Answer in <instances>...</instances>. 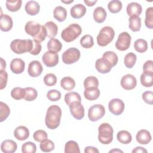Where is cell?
I'll use <instances>...</instances> for the list:
<instances>
[{
  "instance_id": "1",
  "label": "cell",
  "mask_w": 153,
  "mask_h": 153,
  "mask_svg": "<svg viewBox=\"0 0 153 153\" xmlns=\"http://www.w3.org/2000/svg\"><path fill=\"white\" fill-rule=\"evenodd\" d=\"M61 117V108L56 105L50 106L47 111L45 118V123L47 127L52 130L57 128L60 125Z\"/></svg>"
},
{
  "instance_id": "2",
  "label": "cell",
  "mask_w": 153,
  "mask_h": 153,
  "mask_svg": "<svg viewBox=\"0 0 153 153\" xmlns=\"http://www.w3.org/2000/svg\"><path fill=\"white\" fill-rule=\"evenodd\" d=\"M33 47V41L32 39H16L11 41L10 44L11 50L17 54H21L26 52H30Z\"/></svg>"
},
{
  "instance_id": "3",
  "label": "cell",
  "mask_w": 153,
  "mask_h": 153,
  "mask_svg": "<svg viewBox=\"0 0 153 153\" xmlns=\"http://www.w3.org/2000/svg\"><path fill=\"white\" fill-rule=\"evenodd\" d=\"M98 140L104 145L109 144L113 140V128L106 123H102L98 128Z\"/></svg>"
},
{
  "instance_id": "4",
  "label": "cell",
  "mask_w": 153,
  "mask_h": 153,
  "mask_svg": "<svg viewBox=\"0 0 153 153\" xmlns=\"http://www.w3.org/2000/svg\"><path fill=\"white\" fill-rule=\"evenodd\" d=\"M81 32V27L77 23H72L62 30L61 37L65 42H70L77 38Z\"/></svg>"
},
{
  "instance_id": "5",
  "label": "cell",
  "mask_w": 153,
  "mask_h": 153,
  "mask_svg": "<svg viewBox=\"0 0 153 153\" xmlns=\"http://www.w3.org/2000/svg\"><path fill=\"white\" fill-rule=\"evenodd\" d=\"M114 36L115 32L112 27L105 26L101 29L97 36V44L101 47H105L112 41Z\"/></svg>"
},
{
  "instance_id": "6",
  "label": "cell",
  "mask_w": 153,
  "mask_h": 153,
  "mask_svg": "<svg viewBox=\"0 0 153 153\" xmlns=\"http://www.w3.org/2000/svg\"><path fill=\"white\" fill-rule=\"evenodd\" d=\"M80 51L75 47L69 48L65 51L62 56V61L64 63L71 65L76 62L80 58Z\"/></svg>"
},
{
  "instance_id": "7",
  "label": "cell",
  "mask_w": 153,
  "mask_h": 153,
  "mask_svg": "<svg viewBox=\"0 0 153 153\" xmlns=\"http://www.w3.org/2000/svg\"><path fill=\"white\" fill-rule=\"evenodd\" d=\"M105 114L104 106L100 104H96L91 106L88 111V117L90 121H96L102 118Z\"/></svg>"
},
{
  "instance_id": "8",
  "label": "cell",
  "mask_w": 153,
  "mask_h": 153,
  "mask_svg": "<svg viewBox=\"0 0 153 153\" xmlns=\"http://www.w3.org/2000/svg\"><path fill=\"white\" fill-rule=\"evenodd\" d=\"M131 38L127 32H123L118 36L115 42V47L120 51L127 50L130 46Z\"/></svg>"
},
{
  "instance_id": "9",
  "label": "cell",
  "mask_w": 153,
  "mask_h": 153,
  "mask_svg": "<svg viewBox=\"0 0 153 153\" xmlns=\"http://www.w3.org/2000/svg\"><path fill=\"white\" fill-rule=\"evenodd\" d=\"M125 108V105L123 101L120 99H113L109 102L108 108L109 111L115 115H121Z\"/></svg>"
},
{
  "instance_id": "10",
  "label": "cell",
  "mask_w": 153,
  "mask_h": 153,
  "mask_svg": "<svg viewBox=\"0 0 153 153\" xmlns=\"http://www.w3.org/2000/svg\"><path fill=\"white\" fill-rule=\"evenodd\" d=\"M42 61L47 67H54L59 63V55L54 51H46L42 56Z\"/></svg>"
},
{
  "instance_id": "11",
  "label": "cell",
  "mask_w": 153,
  "mask_h": 153,
  "mask_svg": "<svg viewBox=\"0 0 153 153\" xmlns=\"http://www.w3.org/2000/svg\"><path fill=\"white\" fill-rule=\"evenodd\" d=\"M120 84L124 89L131 90L136 87L137 85V80L134 75L128 74L124 75L121 78Z\"/></svg>"
},
{
  "instance_id": "12",
  "label": "cell",
  "mask_w": 153,
  "mask_h": 153,
  "mask_svg": "<svg viewBox=\"0 0 153 153\" xmlns=\"http://www.w3.org/2000/svg\"><path fill=\"white\" fill-rule=\"evenodd\" d=\"M69 106L71 114L75 119L79 120L83 118L84 117V108L81 102H73Z\"/></svg>"
},
{
  "instance_id": "13",
  "label": "cell",
  "mask_w": 153,
  "mask_h": 153,
  "mask_svg": "<svg viewBox=\"0 0 153 153\" xmlns=\"http://www.w3.org/2000/svg\"><path fill=\"white\" fill-rule=\"evenodd\" d=\"M43 67L38 60H33L30 62L27 68L28 74L32 77H38L42 72Z\"/></svg>"
},
{
  "instance_id": "14",
  "label": "cell",
  "mask_w": 153,
  "mask_h": 153,
  "mask_svg": "<svg viewBox=\"0 0 153 153\" xmlns=\"http://www.w3.org/2000/svg\"><path fill=\"white\" fill-rule=\"evenodd\" d=\"M42 25L35 21H29L25 26L26 33L30 35L33 38L35 37L40 32Z\"/></svg>"
},
{
  "instance_id": "15",
  "label": "cell",
  "mask_w": 153,
  "mask_h": 153,
  "mask_svg": "<svg viewBox=\"0 0 153 153\" xmlns=\"http://www.w3.org/2000/svg\"><path fill=\"white\" fill-rule=\"evenodd\" d=\"M95 68L101 74H107L111 71L112 66L106 59L101 57L96 61Z\"/></svg>"
},
{
  "instance_id": "16",
  "label": "cell",
  "mask_w": 153,
  "mask_h": 153,
  "mask_svg": "<svg viewBox=\"0 0 153 153\" xmlns=\"http://www.w3.org/2000/svg\"><path fill=\"white\" fill-rule=\"evenodd\" d=\"M25 62L20 58L13 59L10 63V69L16 74H22L25 70Z\"/></svg>"
},
{
  "instance_id": "17",
  "label": "cell",
  "mask_w": 153,
  "mask_h": 153,
  "mask_svg": "<svg viewBox=\"0 0 153 153\" xmlns=\"http://www.w3.org/2000/svg\"><path fill=\"white\" fill-rule=\"evenodd\" d=\"M13 22L12 18L6 14H1L0 18V28L2 31L8 32L13 27Z\"/></svg>"
},
{
  "instance_id": "18",
  "label": "cell",
  "mask_w": 153,
  "mask_h": 153,
  "mask_svg": "<svg viewBox=\"0 0 153 153\" xmlns=\"http://www.w3.org/2000/svg\"><path fill=\"white\" fill-rule=\"evenodd\" d=\"M136 139L139 143L142 145H146L151 142L152 137L149 131L142 129L137 133Z\"/></svg>"
},
{
  "instance_id": "19",
  "label": "cell",
  "mask_w": 153,
  "mask_h": 153,
  "mask_svg": "<svg viewBox=\"0 0 153 153\" xmlns=\"http://www.w3.org/2000/svg\"><path fill=\"white\" fill-rule=\"evenodd\" d=\"M126 11L129 16H136L139 17L142 11V7L140 4L136 2H132L127 5Z\"/></svg>"
},
{
  "instance_id": "20",
  "label": "cell",
  "mask_w": 153,
  "mask_h": 153,
  "mask_svg": "<svg viewBox=\"0 0 153 153\" xmlns=\"http://www.w3.org/2000/svg\"><path fill=\"white\" fill-rule=\"evenodd\" d=\"M86 13L85 7L81 4H77L74 5L70 11L71 16L74 19H80L83 17Z\"/></svg>"
},
{
  "instance_id": "21",
  "label": "cell",
  "mask_w": 153,
  "mask_h": 153,
  "mask_svg": "<svg viewBox=\"0 0 153 153\" xmlns=\"http://www.w3.org/2000/svg\"><path fill=\"white\" fill-rule=\"evenodd\" d=\"M14 136L19 140L23 141L29 136V129L23 126H20L16 128L14 131Z\"/></svg>"
},
{
  "instance_id": "22",
  "label": "cell",
  "mask_w": 153,
  "mask_h": 153,
  "mask_svg": "<svg viewBox=\"0 0 153 153\" xmlns=\"http://www.w3.org/2000/svg\"><path fill=\"white\" fill-rule=\"evenodd\" d=\"M17 148V145L16 142L11 139L4 140L1 145V149L4 153L14 152Z\"/></svg>"
},
{
  "instance_id": "23",
  "label": "cell",
  "mask_w": 153,
  "mask_h": 153,
  "mask_svg": "<svg viewBox=\"0 0 153 153\" xmlns=\"http://www.w3.org/2000/svg\"><path fill=\"white\" fill-rule=\"evenodd\" d=\"M25 10L26 12L30 16H35L40 10L39 4L35 1H29L26 2Z\"/></svg>"
},
{
  "instance_id": "24",
  "label": "cell",
  "mask_w": 153,
  "mask_h": 153,
  "mask_svg": "<svg viewBox=\"0 0 153 153\" xmlns=\"http://www.w3.org/2000/svg\"><path fill=\"white\" fill-rule=\"evenodd\" d=\"M107 13L105 8L102 7H96L93 11V19L98 23H103L106 18Z\"/></svg>"
},
{
  "instance_id": "25",
  "label": "cell",
  "mask_w": 153,
  "mask_h": 153,
  "mask_svg": "<svg viewBox=\"0 0 153 153\" xmlns=\"http://www.w3.org/2000/svg\"><path fill=\"white\" fill-rule=\"evenodd\" d=\"M53 16L54 19L59 22H62L66 19L67 11L64 7L62 6H57L54 9Z\"/></svg>"
},
{
  "instance_id": "26",
  "label": "cell",
  "mask_w": 153,
  "mask_h": 153,
  "mask_svg": "<svg viewBox=\"0 0 153 153\" xmlns=\"http://www.w3.org/2000/svg\"><path fill=\"white\" fill-rule=\"evenodd\" d=\"M84 95L86 99L88 100H94L100 96V90L98 88H85Z\"/></svg>"
},
{
  "instance_id": "27",
  "label": "cell",
  "mask_w": 153,
  "mask_h": 153,
  "mask_svg": "<svg viewBox=\"0 0 153 153\" xmlns=\"http://www.w3.org/2000/svg\"><path fill=\"white\" fill-rule=\"evenodd\" d=\"M47 32V36L49 38H53L56 36L58 31L57 25L53 22L50 21L46 22L44 25Z\"/></svg>"
},
{
  "instance_id": "28",
  "label": "cell",
  "mask_w": 153,
  "mask_h": 153,
  "mask_svg": "<svg viewBox=\"0 0 153 153\" xmlns=\"http://www.w3.org/2000/svg\"><path fill=\"white\" fill-rule=\"evenodd\" d=\"M128 21V27L133 32H137L140 30L141 27V19L139 16H130Z\"/></svg>"
},
{
  "instance_id": "29",
  "label": "cell",
  "mask_w": 153,
  "mask_h": 153,
  "mask_svg": "<svg viewBox=\"0 0 153 153\" xmlns=\"http://www.w3.org/2000/svg\"><path fill=\"white\" fill-rule=\"evenodd\" d=\"M60 86L64 90L70 91L74 88L75 86V81L70 76H65L61 79Z\"/></svg>"
},
{
  "instance_id": "30",
  "label": "cell",
  "mask_w": 153,
  "mask_h": 153,
  "mask_svg": "<svg viewBox=\"0 0 153 153\" xmlns=\"http://www.w3.org/2000/svg\"><path fill=\"white\" fill-rule=\"evenodd\" d=\"M117 138L118 142L123 144H128L131 142L132 136L131 134L126 130H121L118 132Z\"/></svg>"
},
{
  "instance_id": "31",
  "label": "cell",
  "mask_w": 153,
  "mask_h": 153,
  "mask_svg": "<svg viewBox=\"0 0 153 153\" xmlns=\"http://www.w3.org/2000/svg\"><path fill=\"white\" fill-rule=\"evenodd\" d=\"M47 47L49 51L58 53L61 50L62 48V44L59 39H57L53 38H51L48 41Z\"/></svg>"
},
{
  "instance_id": "32",
  "label": "cell",
  "mask_w": 153,
  "mask_h": 153,
  "mask_svg": "<svg viewBox=\"0 0 153 153\" xmlns=\"http://www.w3.org/2000/svg\"><path fill=\"white\" fill-rule=\"evenodd\" d=\"M65 102L68 106H69L72 103L75 102H81V98L80 95L76 92H68L65 95Z\"/></svg>"
},
{
  "instance_id": "33",
  "label": "cell",
  "mask_w": 153,
  "mask_h": 153,
  "mask_svg": "<svg viewBox=\"0 0 153 153\" xmlns=\"http://www.w3.org/2000/svg\"><path fill=\"white\" fill-rule=\"evenodd\" d=\"M141 84L145 87H151L153 84V74L143 72L140 78Z\"/></svg>"
},
{
  "instance_id": "34",
  "label": "cell",
  "mask_w": 153,
  "mask_h": 153,
  "mask_svg": "<svg viewBox=\"0 0 153 153\" xmlns=\"http://www.w3.org/2000/svg\"><path fill=\"white\" fill-rule=\"evenodd\" d=\"M22 4V0H7L5 3L7 10L11 12H16L19 10Z\"/></svg>"
},
{
  "instance_id": "35",
  "label": "cell",
  "mask_w": 153,
  "mask_h": 153,
  "mask_svg": "<svg viewBox=\"0 0 153 153\" xmlns=\"http://www.w3.org/2000/svg\"><path fill=\"white\" fill-rule=\"evenodd\" d=\"M65 153H79L80 150L76 142L74 140H69L67 142L65 146Z\"/></svg>"
},
{
  "instance_id": "36",
  "label": "cell",
  "mask_w": 153,
  "mask_h": 153,
  "mask_svg": "<svg viewBox=\"0 0 153 153\" xmlns=\"http://www.w3.org/2000/svg\"><path fill=\"white\" fill-rule=\"evenodd\" d=\"M137 60L136 55L132 52L127 53L124 59V63L126 68H132L136 63Z\"/></svg>"
},
{
  "instance_id": "37",
  "label": "cell",
  "mask_w": 153,
  "mask_h": 153,
  "mask_svg": "<svg viewBox=\"0 0 153 153\" xmlns=\"http://www.w3.org/2000/svg\"><path fill=\"white\" fill-rule=\"evenodd\" d=\"M102 57L106 59L111 64L112 68L117 64L118 61V57L117 54L115 52L112 51H105L103 54Z\"/></svg>"
},
{
  "instance_id": "38",
  "label": "cell",
  "mask_w": 153,
  "mask_h": 153,
  "mask_svg": "<svg viewBox=\"0 0 153 153\" xmlns=\"http://www.w3.org/2000/svg\"><path fill=\"white\" fill-rule=\"evenodd\" d=\"M134 48L138 53H144L148 50V43L143 39H136L134 42Z\"/></svg>"
},
{
  "instance_id": "39",
  "label": "cell",
  "mask_w": 153,
  "mask_h": 153,
  "mask_svg": "<svg viewBox=\"0 0 153 153\" xmlns=\"http://www.w3.org/2000/svg\"><path fill=\"white\" fill-rule=\"evenodd\" d=\"M122 3L119 0L111 1L108 4V8L112 13H117L122 9Z\"/></svg>"
},
{
  "instance_id": "40",
  "label": "cell",
  "mask_w": 153,
  "mask_h": 153,
  "mask_svg": "<svg viewBox=\"0 0 153 153\" xmlns=\"http://www.w3.org/2000/svg\"><path fill=\"white\" fill-rule=\"evenodd\" d=\"M25 95L24 99L26 101H33L36 99L38 96V92L33 87H26L25 88Z\"/></svg>"
},
{
  "instance_id": "41",
  "label": "cell",
  "mask_w": 153,
  "mask_h": 153,
  "mask_svg": "<svg viewBox=\"0 0 153 153\" xmlns=\"http://www.w3.org/2000/svg\"><path fill=\"white\" fill-rule=\"evenodd\" d=\"M99 80L94 76H89L87 77L84 81V87L85 88H98Z\"/></svg>"
},
{
  "instance_id": "42",
  "label": "cell",
  "mask_w": 153,
  "mask_h": 153,
  "mask_svg": "<svg viewBox=\"0 0 153 153\" xmlns=\"http://www.w3.org/2000/svg\"><path fill=\"white\" fill-rule=\"evenodd\" d=\"M145 24L149 29L153 28V8L148 7L145 12Z\"/></svg>"
},
{
  "instance_id": "43",
  "label": "cell",
  "mask_w": 153,
  "mask_h": 153,
  "mask_svg": "<svg viewBox=\"0 0 153 153\" xmlns=\"http://www.w3.org/2000/svg\"><path fill=\"white\" fill-rule=\"evenodd\" d=\"M80 44L85 48H90L92 47L94 45L93 36L88 34L84 35L80 39Z\"/></svg>"
},
{
  "instance_id": "44",
  "label": "cell",
  "mask_w": 153,
  "mask_h": 153,
  "mask_svg": "<svg viewBox=\"0 0 153 153\" xmlns=\"http://www.w3.org/2000/svg\"><path fill=\"white\" fill-rule=\"evenodd\" d=\"M10 113V109L9 106L3 102H0V121H5Z\"/></svg>"
},
{
  "instance_id": "45",
  "label": "cell",
  "mask_w": 153,
  "mask_h": 153,
  "mask_svg": "<svg viewBox=\"0 0 153 153\" xmlns=\"http://www.w3.org/2000/svg\"><path fill=\"white\" fill-rule=\"evenodd\" d=\"M39 148L42 152H48L54 149V143L51 140L47 139L41 142Z\"/></svg>"
},
{
  "instance_id": "46",
  "label": "cell",
  "mask_w": 153,
  "mask_h": 153,
  "mask_svg": "<svg viewBox=\"0 0 153 153\" xmlns=\"http://www.w3.org/2000/svg\"><path fill=\"white\" fill-rule=\"evenodd\" d=\"M25 95V89L22 87H15L11 91V97L16 100H20L24 98Z\"/></svg>"
},
{
  "instance_id": "47",
  "label": "cell",
  "mask_w": 153,
  "mask_h": 153,
  "mask_svg": "<svg viewBox=\"0 0 153 153\" xmlns=\"http://www.w3.org/2000/svg\"><path fill=\"white\" fill-rule=\"evenodd\" d=\"M36 151V146L32 142H27L22 145V151L23 153H35Z\"/></svg>"
},
{
  "instance_id": "48",
  "label": "cell",
  "mask_w": 153,
  "mask_h": 153,
  "mask_svg": "<svg viewBox=\"0 0 153 153\" xmlns=\"http://www.w3.org/2000/svg\"><path fill=\"white\" fill-rule=\"evenodd\" d=\"M44 82L47 86H53L57 82V77L54 74H47L44 77Z\"/></svg>"
},
{
  "instance_id": "49",
  "label": "cell",
  "mask_w": 153,
  "mask_h": 153,
  "mask_svg": "<svg viewBox=\"0 0 153 153\" xmlns=\"http://www.w3.org/2000/svg\"><path fill=\"white\" fill-rule=\"evenodd\" d=\"M47 97L48 99L52 102H56L60 99L61 93L59 91L53 89L49 90L47 93Z\"/></svg>"
},
{
  "instance_id": "50",
  "label": "cell",
  "mask_w": 153,
  "mask_h": 153,
  "mask_svg": "<svg viewBox=\"0 0 153 153\" xmlns=\"http://www.w3.org/2000/svg\"><path fill=\"white\" fill-rule=\"evenodd\" d=\"M33 137L34 140L36 142H41L42 141L47 139L48 135L45 131L43 130H38L34 132L33 134Z\"/></svg>"
},
{
  "instance_id": "51",
  "label": "cell",
  "mask_w": 153,
  "mask_h": 153,
  "mask_svg": "<svg viewBox=\"0 0 153 153\" xmlns=\"http://www.w3.org/2000/svg\"><path fill=\"white\" fill-rule=\"evenodd\" d=\"M8 74L5 70H0V89H4L7 83Z\"/></svg>"
},
{
  "instance_id": "52",
  "label": "cell",
  "mask_w": 153,
  "mask_h": 153,
  "mask_svg": "<svg viewBox=\"0 0 153 153\" xmlns=\"http://www.w3.org/2000/svg\"><path fill=\"white\" fill-rule=\"evenodd\" d=\"M32 41H33V47H32L31 51L29 52V53L30 54L36 56L40 53V52L41 51L42 46H41V43L39 42H38V41L35 40V39H33Z\"/></svg>"
},
{
  "instance_id": "53",
  "label": "cell",
  "mask_w": 153,
  "mask_h": 153,
  "mask_svg": "<svg viewBox=\"0 0 153 153\" xmlns=\"http://www.w3.org/2000/svg\"><path fill=\"white\" fill-rule=\"evenodd\" d=\"M47 36V32L46 28L44 26H42L39 33L35 37L33 38V39L36 40L38 42H41L44 41Z\"/></svg>"
},
{
  "instance_id": "54",
  "label": "cell",
  "mask_w": 153,
  "mask_h": 153,
  "mask_svg": "<svg viewBox=\"0 0 153 153\" xmlns=\"http://www.w3.org/2000/svg\"><path fill=\"white\" fill-rule=\"evenodd\" d=\"M142 99L144 102L149 105L153 103V93L152 91H146L142 94Z\"/></svg>"
},
{
  "instance_id": "55",
  "label": "cell",
  "mask_w": 153,
  "mask_h": 153,
  "mask_svg": "<svg viewBox=\"0 0 153 153\" xmlns=\"http://www.w3.org/2000/svg\"><path fill=\"white\" fill-rule=\"evenodd\" d=\"M152 60H149L145 62L143 66V72H146L149 74H153V68H152Z\"/></svg>"
},
{
  "instance_id": "56",
  "label": "cell",
  "mask_w": 153,
  "mask_h": 153,
  "mask_svg": "<svg viewBox=\"0 0 153 153\" xmlns=\"http://www.w3.org/2000/svg\"><path fill=\"white\" fill-rule=\"evenodd\" d=\"M84 152L85 153H99V151L94 146H88L85 148Z\"/></svg>"
},
{
  "instance_id": "57",
  "label": "cell",
  "mask_w": 153,
  "mask_h": 153,
  "mask_svg": "<svg viewBox=\"0 0 153 153\" xmlns=\"http://www.w3.org/2000/svg\"><path fill=\"white\" fill-rule=\"evenodd\" d=\"M133 153H138V152H147V150L145 149L144 148L141 147V146H137L136 147L133 151Z\"/></svg>"
},
{
  "instance_id": "58",
  "label": "cell",
  "mask_w": 153,
  "mask_h": 153,
  "mask_svg": "<svg viewBox=\"0 0 153 153\" xmlns=\"http://www.w3.org/2000/svg\"><path fill=\"white\" fill-rule=\"evenodd\" d=\"M84 3H85L88 7H92V6H93V5L97 2V0H94V1L84 0Z\"/></svg>"
},
{
  "instance_id": "59",
  "label": "cell",
  "mask_w": 153,
  "mask_h": 153,
  "mask_svg": "<svg viewBox=\"0 0 153 153\" xmlns=\"http://www.w3.org/2000/svg\"><path fill=\"white\" fill-rule=\"evenodd\" d=\"M5 68H6V62L2 58H1V70H5Z\"/></svg>"
},
{
  "instance_id": "60",
  "label": "cell",
  "mask_w": 153,
  "mask_h": 153,
  "mask_svg": "<svg viewBox=\"0 0 153 153\" xmlns=\"http://www.w3.org/2000/svg\"><path fill=\"white\" fill-rule=\"evenodd\" d=\"M123 152V151H121V150H120V149H112V150H111V151H109V152Z\"/></svg>"
},
{
  "instance_id": "61",
  "label": "cell",
  "mask_w": 153,
  "mask_h": 153,
  "mask_svg": "<svg viewBox=\"0 0 153 153\" xmlns=\"http://www.w3.org/2000/svg\"><path fill=\"white\" fill-rule=\"evenodd\" d=\"M61 2H63V3H65V4H70V3H71V2H74V1L73 0H70V1H61Z\"/></svg>"
}]
</instances>
